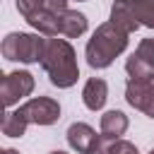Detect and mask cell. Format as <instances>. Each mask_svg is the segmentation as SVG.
Segmentation results:
<instances>
[{"instance_id":"1","label":"cell","mask_w":154,"mask_h":154,"mask_svg":"<svg viewBox=\"0 0 154 154\" xmlns=\"http://www.w3.org/2000/svg\"><path fill=\"white\" fill-rule=\"evenodd\" d=\"M41 67L46 70L51 84L58 87V89L72 87L77 82V77H79L75 48L70 46L67 38H58V36H48L46 38L43 55H41Z\"/></svg>"},{"instance_id":"2","label":"cell","mask_w":154,"mask_h":154,"mask_svg":"<svg viewBox=\"0 0 154 154\" xmlns=\"http://www.w3.org/2000/svg\"><path fill=\"white\" fill-rule=\"evenodd\" d=\"M128 31L123 26H118L116 22H103L101 26H96V31L91 34V38L87 41L84 48V58L89 63V67L103 70L108 67L125 48H128Z\"/></svg>"},{"instance_id":"3","label":"cell","mask_w":154,"mask_h":154,"mask_svg":"<svg viewBox=\"0 0 154 154\" xmlns=\"http://www.w3.org/2000/svg\"><path fill=\"white\" fill-rule=\"evenodd\" d=\"M67 0H17V12L43 36H60V17Z\"/></svg>"},{"instance_id":"4","label":"cell","mask_w":154,"mask_h":154,"mask_svg":"<svg viewBox=\"0 0 154 154\" xmlns=\"http://www.w3.org/2000/svg\"><path fill=\"white\" fill-rule=\"evenodd\" d=\"M111 22L123 26L128 34L137 31L140 26L154 29V0H113Z\"/></svg>"},{"instance_id":"5","label":"cell","mask_w":154,"mask_h":154,"mask_svg":"<svg viewBox=\"0 0 154 154\" xmlns=\"http://www.w3.org/2000/svg\"><path fill=\"white\" fill-rule=\"evenodd\" d=\"M46 38L38 34H24L12 31L2 38V55L12 63H41Z\"/></svg>"},{"instance_id":"6","label":"cell","mask_w":154,"mask_h":154,"mask_svg":"<svg viewBox=\"0 0 154 154\" xmlns=\"http://www.w3.org/2000/svg\"><path fill=\"white\" fill-rule=\"evenodd\" d=\"M125 101L142 111L144 116L154 118V72L149 75H137V77H128L125 84Z\"/></svg>"},{"instance_id":"7","label":"cell","mask_w":154,"mask_h":154,"mask_svg":"<svg viewBox=\"0 0 154 154\" xmlns=\"http://www.w3.org/2000/svg\"><path fill=\"white\" fill-rule=\"evenodd\" d=\"M29 125H53L60 118V103L51 96H36L29 99L17 108Z\"/></svg>"},{"instance_id":"8","label":"cell","mask_w":154,"mask_h":154,"mask_svg":"<svg viewBox=\"0 0 154 154\" xmlns=\"http://www.w3.org/2000/svg\"><path fill=\"white\" fill-rule=\"evenodd\" d=\"M34 91V75L26 72V70H14V72H7L0 82V96H2V103L10 108L14 103H19V99L29 96Z\"/></svg>"},{"instance_id":"9","label":"cell","mask_w":154,"mask_h":154,"mask_svg":"<svg viewBox=\"0 0 154 154\" xmlns=\"http://www.w3.org/2000/svg\"><path fill=\"white\" fill-rule=\"evenodd\" d=\"M65 137H67V144L77 154H94L103 142V135H96V130L87 123H72L67 128Z\"/></svg>"},{"instance_id":"10","label":"cell","mask_w":154,"mask_h":154,"mask_svg":"<svg viewBox=\"0 0 154 154\" xmlns=\"http://www.w3.org/2000/svg\"><path fill=\"white\" fill-rule=\"evenodd\" d=\"M125 72H128V77L154 72V36H147L140 41L135 53L125 60Z\"/></svg>"},{"instance_id":"11","label":"cell","mask_w":154,"mask_h":154,"mask_svg":"<svg viewBox=\"0 0 154 154\" xmlns=\"http://www.w3.org/2000/svg\"><path fill=\"white\" fill-rule=\"evenodd\" d=\"M108 99V84L101 77H91L82 89V101L89 111H101Z\"/></svg>"},{"instance_id":"12","label":"cell","mask_w":154,"mask_h":154,"mask_svg":"<svg viewBox=\"0 0 154 154\" xmlns=\"http://www.w3.org/2000/svg\"><path fill=\"white\" fill-rule=\"evenodd\" d=\"M128 130V116L123 111H106L101 116V135L108 140H120V135H125Z\"/></svg>"},{"instance_id":"13","label":"cell","mask_w":154,"mask_h":154,"mask_svg":"<svg viewBox=\"0 0 154 154\" xmlns=\"http://www.w3.org/2000/svg\"><path fill=\"white\" fill-rule=\"evenodd\" d=\"M87 31V17L77 10H65L60 17V36L65 38H77Z\"/></svg>"},{"instance_id":"14","label":"cell","mask_w":154,"mask_h":154,"mask_svg":"<svg viewBox=\"0 0 154 154\" xmlns=\"http://www.w3.org/2000/svg\"><path fill=\"white\" fill-rule=\"evenodd\" d=\"M26 128H29V123L24 120V116L19 111H7L5 113V118H2V135H7V137H22L26 132Z\"/></svg>"},{"instance_id":"15","label":"cell","mask_w":154,"mask_h":154,"mask_svg":"<svg viewBox=\"0 0 154 154\" xmlns=\"http://www.w3.org/2000/svg\"><path fill=\"white\" fill-rule=\"evenodd\" d=\"M108 154H140L137 147L128 140H113L111 147H108Z\"/></svg>"},{"instance_id":"16","label":"cell","mask_w":154,"mask_h":154,"mask_svg":"<svg viewBox=\"0 0 154 154\" xmlns=\"http://www.w3.org/2000/svg\"><path fill=\"white\" fill-rule=\"evenodd\" d=\"M2 154H19L17 149H2Z\"/></svg>"},{"instance_id":"17","label":"cell","mask_w":154,"mask_h":154,"mask_svg":"<svg viewBox=\"0 0 154 154\" xmlns=\"http://www.w3.org/2000/svg\"><path fill=\"white\" fill-rule=\"evenodd\" d=\"M51 154H67V152H60V149H58V152H51Z\"/></svg>"},{"instance_id":"18","label":"cell","mask_w":154,"mask_h":154,"mask_svg":"<svg viewBox=\"0 0 154 154\" xmlns=\"http://www.w3.org/2000/svg\"><path fill=\"white\" fill-rule=\"evenodd\" d=\"M149 154H154V149H152V152H149Z\"/></svg>"},{"instance_id":"19","label":"cell","mask_w":154,"mask_h":154,"mask_svg":"<svg viewBox=\"0 0 154 154\" xmlns=\"http://www.w3.org/2000/svg\"><path fill=\"white\" fill-rule=\"evenodd\" d=\"M77 2H84V0H77Z\"/></svg>"}]
</instances>
